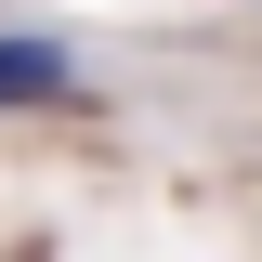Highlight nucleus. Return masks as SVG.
Returning <instances> with one entry per match:
<instances>
[{"label":"nucleus","mask_w":262,"mask_h":262,"mask_svg":"<svg viewBox=\"0 0 262 262\" xmlns=\"http://www.w3.org/2000/svg\"><path fill=\"white\" fill-rule=\"evenodd\" d=\"M79 66H66V39H0V105H53Z\"/></svg>","instance_id":"1"}]
</instances>
